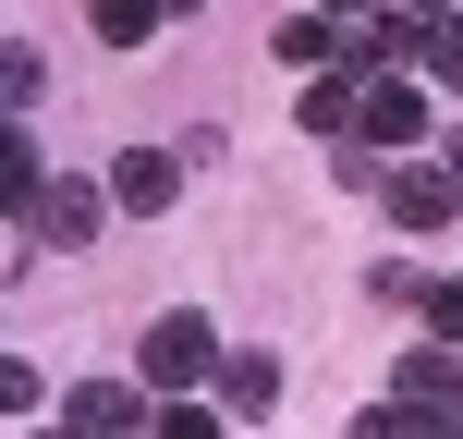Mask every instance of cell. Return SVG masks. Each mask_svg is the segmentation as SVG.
<instances>
[{
  "instance_id": "cell-3",
  "label": "cell",
  "mask_w": 463,
  "mask_h": 439,
  "mask_svg": "<svg viewBox=\"0 0 463 439\" xmlns=\"http://www.w3.org/2000/svg\"><path fill=\"white\" fill-rule=\"evenodd\" d=\"M220 354H232V342H220L208 318H146V342H135V367L159 378V391H208V378H220Z\"/></svg>"
},
{
  "instance_id": "cell-12",
  "label": "cell",
  "mask_w": 463,
  "mask_h": 439,
  "mask_svg": "<svg viewBox=\"0 0 463 439\" xmlns=\"http://www.w3.org/2000/svg\"><path fill=\"white\" fill-rule=\"evenodd\" d=\"M37 184H49V159H37V135L13 122V135H0V208H24Z\"/></svg>"
},
{
  "instance_id": "cell-2",
  "label": "cell",
  "mask_w": 463,
  "mask_h": 439,
  "mask_svg": "<svg viewBox=\"0 0 463 439\" xmlns=\"http://www.w3.org/2000/svg\"><path fill=\"white\" fill-rule=\"evenodd\" d=\"M110 208H122L110 184H86V171H49V184L24 196L13 220H24V244H37V256H73V244H98V220H110Z\"/></svg>"
},
{
  "instance_id": "cell-19",
  "label": "cell",
  "mask_w": 463,
  "mask_h": 439,
  "mask_svg": "<svg viewBox=\"0 0 463 439\" xmlns=\"http://www.w3.org/2000/svg\"><path fill=\"white\" fill-rule=\"evenodd\" d=\"M439 159H451V171H463V135H451V147H439Z\"/></svg>"
},
{
  "instance_id": "cell-17",
  "label": "cell",
  "mask_w": 463,
  "mask_h": 439,
  "mask_svg": "<svg viewBox=\"0 0 463 439\" xmlns=\"http://www.w3.org/2000/svg\"><path fill=\"white\" fill-rule=\"evenodd\" d=\"M317 13H342V24H366V13H391V0H317Z\"/></svg>"
},
{
  "instance_id": "cell-15",
  "label": "cell",
  "mask_w": 463,
  "mask_h": 439,
  "mask_svg": "<svg viewBox=\"0 0 463 439\" xmlns=\"http://www.w3.org/2000/svg\"><path fill=\"white\" fill-rule=\"evenodd\" d=\"M366 293H378V305H427V269H391V256H378V269H366Z\"/></svg>"
},
{
  "instance_id": "cell-20",
  "label": "cell",
  "mask_w": 463,
  "mask_h": 439,
  "mask_svg": "<svg viewBox=\"0 0 463 439\" xmlns=\"http://www.w3.org/2000/svg\"><path fill=\"white\" fill-rule=\"evenodd\" d=\"M159 13H195V0H159Z\"/></svg>"
},
{
  "instance_id": "cell-1",
  "label": "cell",
  "mask_w": 463,
  "mask_h": 439,
  "mask_svg": "<svg viewBox=\"0 0 463 439\" xmlns=\"http://www.w3.org/2000/svg\"><path fill=\"white\" fill-rule=\"evenodd\" d=\"M463 415V342H427V354H402V378L366 403V439H415V427H451Z\"/></svg>"
},
{
  "instance_id": "cell-16",
  "label": "cell",
  "mask_w": 463,
  "mask_h": 439,
  "mask_svg": "<svg viewBox=\"0 0 463 439\" xmlns=\"http://www.w3.org/2000/svg\"><path fill=\"white\" fill-rule=\"evenodd\" d=\"M427 329H439V342H463V269H451V281H427Z\"/></svg>"
},
{
  "instance_id": "cell-14",
  "label": "cell",
  "mask_w": 463,
  "mask_h": 439,
  "mask_svg": "<svg viewBox=\"0 0 463 439\" xmlns=\"http://www.w3.org/2000/svg\"><path fill=\"white\" fill-rule=\"evenodd\" d=\"M415 73H427V86H463V13L427 24V62H415Z\"/></svg>"
},
{
  "instance_id": "cell-9",
  "label": "cell",
  "mask_w": 463,
  "mask_h": 439,
  "mask_svg": "<svg viewBox=\"0 0 463 439\" xmlns=\"http://www.w3.org/2000/svg\"><path fill=\"white\" fill-rule=\"evenodd\" d=\"M280 62H293V73H342V13H280Z\"/></svg>"
},
{
  "instance_id": "cell-5",
  "label": "cell",
  "mask_w": 463,
  "mask_h": 439,
  "mask_svg": "<svg viewBox=\"0 0 463 439\" xmlns=\"http://www.w3.org/2000/svg\"><path fill=\"white\" fill-rule=\"evenodd\" d=\"M184 147H122V159H110V196H122V220H171V208H184Z\"/></svg>"
},
{
  "instance_id": "cell-13",
  "label": "cell",
  "mask_w": 463,
  "mask_h": 439,
  "mask_svg": "<svg viewBox=\"0 0 463 439\" xmlns=\"http://www.w3.org/2000/svg\"><path fill=\"white\" fill-rule=\"evenodd\" d=\"M0 98H13V122H24V110H37V98H49V62H37V49H24V37L0 49Z\"/></svg>"
},
{
  "instance_id": "cell-8",
  "label": "cell",
  "mask_w": 463,
  "mask_h": 439,
  "mask_svg": "<svg viewBox=\"0 0 463 439\" xmlns=\"http://www.w3.org/2000/svg\"><path fill=\"white\" fill-rule=\"evenodd\" d=\"M220 415H244V427L280 415V354H220Z\"/></svg>"
},
{
  "instance_id": "cell-11",
  "label": "cell",
  "mask_w": 463,
  "mask_h": 439,
  "mask_svg": "<svg viewBox=\"0 0 463 439\" xmlns=\"http://www.w3.org/2000/svg\"><path fill=\"white\" fill-rule=\"evenodd\" d=\"M86 24H98V37H110V49H146V37H159V0H86Z\"/></svg>"
},
{
  "instance_id": "cell-18",
  "label": "cell",
  "mask_w": 463,
  "mask_h": 439,
  "mask_svg": "<svg viewBox=\"0 0 463 439\" xmlns=\"http://www.w3.org/2000/svg\"><path fill=\"white\" fill-rule=\"evenodd\" d=\"M402 13H415V24H439V13H463V0H402Z\"/></svg>"
},
{
  "instance_id": "cell-10",
  "label": "cell",
  "mask_w": 463,
  "mask_h": 439,
  "mask_svg": "<svg viewBox=\"0 0 463 439\" xmlns=\"http://www.w3.org/2000/svg\"><path fill=\"white\" fill-rule=\"evenodd\" d=\"M354 110H366V73H317L305 86V135H354Z\"/></svg>"
},
{
  "instance_id": "cell-6",
  "label": "cell",
  "mask_w": 463,
  "mask_h": 439,
  "mask_svg": "<svg viewBox=\"0 0 463 439\" xmlns=\"http://www.w3.org/2000/svg\"><path fill=\"white\" fill-rule=\"evenodd\" d=\"M61 427H86V439H122V427H159V378H86V391L61 403Z\"/></svg>"
},
{
  "instance_id": "cell-7",
  "label": "cell",
  "mask_w": 463,
  "mask_h": 439,
  "mask_svg": "<svg viewBox=\"0 0 463 439\" xmlns=\"http://www.w3.org/2000/svg\"><path fill=\"white\" fill-rule=\"evenodd\" d=\"M354 135H366L378 159H402V147H427V98H415V86H391V73H378V86H366V110H354Z\"/></svg>"
},
{
  "instance_id": "cell-4",
  "label": "cell",
  "mask_w": 463,
  "mask_h": 439,
  "mask_svg": "<svg viewBox=\"0 0 463 439\" xmlns=\"http://www.w3.org/2000/svg\"><path fill=\"white\" fill-rule=\"evenodd\" d=\"M391 232H451V208H463V171L451 159H391Z\"/></svg>"
}]
</instances>
